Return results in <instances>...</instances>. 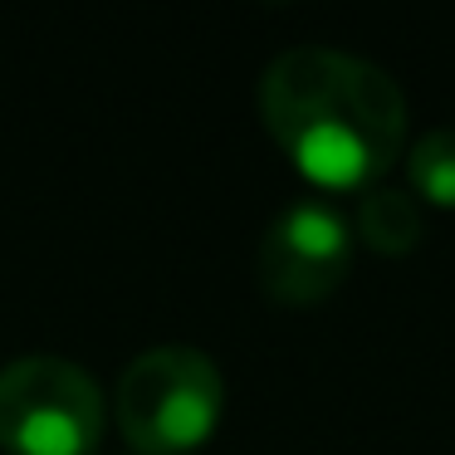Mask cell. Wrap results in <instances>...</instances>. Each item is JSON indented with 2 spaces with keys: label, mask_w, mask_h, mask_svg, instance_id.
Instances as JSON below:
<instances>
[{
  "label": "cell",
  "mask_w": 455,
  "mask_h": 455,
  "mask_svg": "<svg viewBox=\"0 0 455 455\" xmlns=\"http://www.w3.org/2000/svg\"><path fill=\"white\" fill-rule=\"evenodd\" d=\"M259 118L314 187L367 191L406 148V99L372 60L294 44L259 74Z\"/></svg>",
  "instance_id": "obj_1"
},
{
  "label": "cell",
  "mask_w": 455,
  "mask_h": 455,
  "mask_svg": "<svg viewBox=\"0 0 455 455\" xmlns=\"http://www.w3.org/2000/svg\"><path fill=\"white\" fill-rule=\"evenodd\" d=\"M226 411V377L191 343H157L123 367L113 387V421L138 455H187L216 431Z\"/></svg>",
  "instance_id": "obj_2"
},
{
  "label": "cell",
  "mask_w": 455,
  "mask_h": 455,
  "mask_svg": "<svg viewBox=\"0 0 455 455\" xmlns=\"http://www.w3.org/2000/svg\"><path fill=\"white\" fill-rule=\"evenodd\" d=\"M103 435V387L54 353L0 367V445L11 455H93Z\"/></svg>",
  "instance_id": "obj_3"
},
{
  "label": "cell",
  "mask_w": 455,
  "mask_h": 455,
  "mask_svg": "<svg viewBox=\"0 0 455 455\" xmlns=\"http://www.w3.org/2000/svg\"><path fill=\"white\" fill-rule=\"evenodd\" d=\"M255 269L275 304H323L353 269V226L328 201H294L259 235Z\"/></svg>",
  "instance_id": "obj_4"
},
{
  "label": "cell",
  "mask_w": 455,
  "mask_h": 455,
  "mask_svg": "<svg viewBox=\"0 0 455 455\" xmlns=\"http://www.w3.org/2000/svg\"><path fill=\"white\" fill-rule=\"evenodd\" d=\"M421 206L396 187H367L357 201V235L377 255H406L421 240Z\"/></svg>",
  "instance_id": "obj_5"
},
{
  "label": "cell",
  "mask_w": 455,
  "mask_h": 455,
  "mask_svg": "<svg viewBox=\"0 0 455 455\" xmlns=\"http://www.w3.org/2000/svg\"><path fill=\"white\" fill-rule=\"evenodd\" d=\"M406 177H411L416 196L431 206H455V128H435L416 138L411 157H406Z\"/></svg>",
  "instance_id": "obj_6"
}]
</instances>
